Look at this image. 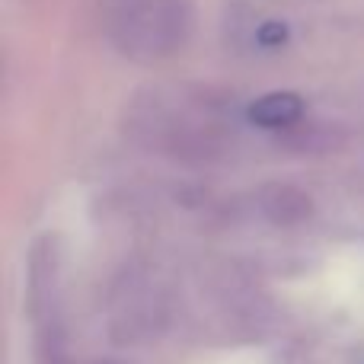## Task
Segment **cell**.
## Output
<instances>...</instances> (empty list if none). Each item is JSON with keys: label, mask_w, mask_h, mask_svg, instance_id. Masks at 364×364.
Listing matches in <instances>:
<instances>
[{"label": "cell", "mask_w": 364, "mask_h": 364, "mask_svg": "<svg viewBox=\"0 0 364 364\" xmlns=\"http://www.w3.org/2000/svg\"><path fill=\"white\" fill-rule=\"evenodd\" d=\"M307 112V102L301 93L294 90H272L262 93L246 106V122L262 132H284V128H294L297 122Z\"/></svg>", "instance_id": "3957f363"}, {"label": "cell", "mask_w": 364, "mask_h": 364, "mask_svg": "<svg viewBox=\"0 0 364 364\" xmlns=\"http://www.w3.org/2000/svg\"><path fill=\"white\" fill-rule=\"evenodd\" d=\"M125 134L151 154L214 164L230 151L233 112L211 90L147 87L125 106Z\"/></svg>", "instance_id": "6da1fadb"}, {"label": "cell", "mask_w": 364, "mask_h": 364, "mask_svg": "<svg viewBox=\"0 0 364 364\" xmlns=\"http://www.w3.org/2000/svg\"><path fill=\"white\" fill-rule=\"evenodd\" d=\"M100 364H119V361H100Z\"/></svg>", "instance_id": "5b68a950"}, {"label": "cell", "mask_w": 364, "mask_h": 364, "mask_svg": "<svg viewBox=\"0 0 364 364\" xmlns=\"http://www.w3.org/2000/svg\"><path fill=\"white\" fill-rule=\"evenodd\" d=\"M259 208H262V214L272 224H282V227L301 224L314 211L310 195H304L294 186H265L262 195H259Z\"/></svg>", "instance_id": "277c9868"}, {"label": "cell", "mask_w": 364, "mask_h": 364, "mask_svg": "<svg viewBox=\"0 0 364 364\" xmlns=\"http://www.w3.org/2000/svg\"><path fill=\"white\" fill-rule=\"evenodd\" d=\"M192 29V0H102V32L134 64L176 58L186 51Z\"/></svg>", "instance_id": "7a4b0ae2"}]
</instances>
